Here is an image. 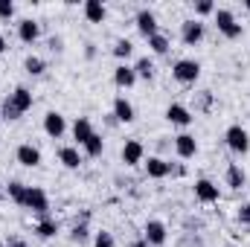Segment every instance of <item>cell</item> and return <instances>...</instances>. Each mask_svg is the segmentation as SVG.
<instances>
[{
    "instance_id": "obj_40",
    "label": "cell",
    "mask_w": 250,
    "mask_h": 247,
    "mask_svg": "<svg viewBox=\"0 0 250 247\" xmlns=\"http://www.w3.org/2000/svg\"><path fill=\"white\" fill-rule=\"evenodd\" d=\"M131 247H148V242H146V239H137V242H134Z\"/></svg>"
},
{
    "instance_id": "obj_5",
    "label": "cell",
    "mask_w": 250,
    "mask_h": 247,
    "mask_svg": "<svg viewBox=\"0 0 250 247\" xmlns=\"http://www.w3.org/2000/svg\"><path fill=\"white\" fill-rule=\"evenodd\" d=\"M143 233H146L143 239L148 242V247H163V245H166V239H169V230H166V224H163V221H157V218L146 221Z\"/></svg>"
},
{
    "instance_id": "obj_37",
    "label": "cell",
    "mask_w": 250,
    "mask_h": 247,
    "mask_svg": "<svg viewBox=\"0 0 250 247\" xmlns=\"http://www.w3.org/2000/svg\"><path fill=\"white\" fill-rule=\"evenodd\" d=\"M6 247H26V242L18 239V236H9V239H6Z\"/></svg>"
},
{
    "instance_id": "obj_30",
    "label": "cell",
    "mask_w": 250,
    "mask_h": 247,
    "mask_svg": "<svg viewBox=\"0 0 250 247\" xmlns=\"http://www.w3.org/2000/svg\"><path fill=\"white\" fill-rule=\"evenodd\" d=\"M131 53H134V44H131L128 38H120V41L114 44V56H117V59H131Z\"/></svg>"
},
{
    "instance_id": "obj_1",
    "label": "cell",
    "mask_w": 250,
    "mask_h": 247,
    "mask_svg": "<svg viewBox=\"0 0 250 247\" xmlns=\"http://www.w3.org/2000/svg\"><path fill=\"white\" fill-rule=\"evenodd\" d=\"M215 26H218V32L224 35V38H230V41H236V38H242V23L236 21V15L230 12V9H215Z\"/></svg>"
},
{
    "instance_id": "obj_42",
    "label": "cell",
    "mask_w": 250,
    "mask_h": 247,
    "mask_svg": "<svg viewBox=\"0 0 250 247\" xmlns=\"http://www.w3.org/2000/svg\"><path fill=\"white\" fill-rule=\"evenodd\" d=\"M245 6H248V12H250V0H248V3H245Z\"/></svg>"
},
{
    "instance_id": "obj_15",
    "label": "cell",
    "mask_w": 250,
    "mask_h": 247,
    "mask_svg": "<svg viewBox=\"0 0 250 247\" xmlns=\"http://www.w3.org/2000/svg\"><path fill=\"white\" fill-rule=\"evenodd\" d=\"M143 166H146V175L154 181L169 178V160H163V157H148V160H143Z\"/></svg>"
},
{
    "instance_id": "obj_22",
    "label": "cell",
    "mask_w": 250,
    "mask_h": 247,
    "mask_svg": "<svg viewBox=\"0 0 250 247\" xmlns=\"http://www.w3.org/2000/svg\"><path fill=\"white\" fill-rule=\"evenodd\" d=\"M224 178H227V186H230V189H242V186L248 184V175H245V169H242L239 163H230Z\"/></svg>"
},
{
    "instance_id": "obj_7",
    "label": "cell",
    "mask_w": 250,
    "mask_h": 247,
    "mask_svg": "<svg viewBox=\"0 0 250 247\" xmlns=\"http://www.w3.org/2000/svg\"><path fill=\"white\" fill-rule=\"evenodd\" d=\"M181 41H184L187 47L201 44V41H204V23H201V21H184V23H181Z\"/></svg>"
},
{
    "instance_id": "obj_26",
    "label": "cell",
    "mask_w": 250,
    "mask_h": 247,
    "mask_svg": "<svg viewBox=\"0 0 250 247\" xmlns=\"http://www.w3.org/2000/svg\"><path fill=\"white\" fill-rule=\"evenodd\" d=\"M134 73H137V79H154V62L146 56V59H137V64H134Z\"/></svg>"
},
{
    "instance_id": "obj_33",
    "label": "cell",
    "mask_w": 250,
    "mask_h": 247,
    "mask_svg": "<svg viewBox=\"0 0 250 247\" xmlns=\"http://www.w3.org/2000/svg\"><path fill=\"white\" fill-rule=\"evenodd\" d=\"M15 18V3L12 0H0V21H9Z\"/></svg>"
},
{
    "instance_id": "obj_23",
    "label": "cell",
    "mask_w": 250,
    "mask_h": 247,
    "mask_svg": "<svg viewBox=\"0 0 250 247\" xmlns=\"http://www.w3.org/2000/svg\"><path fill=\"white\" fill-rule=\"evenodd\" d=\"M35 236H41V239H56V236H59V221H56V218H41V221L35 224Z\"/></svg>"
},
{
    "instance_id": "obj_10",
    "label": "cell",
    "mask_w": 250,
    "mask_h": 247,
    "mask_svg": "<svg viewBox=\"0 0 250 247\" xmlns=\"http://www.w3.org/2000/svg\"><path fill=\"white\" fill-rule=\"evenodd\" d=\"M195 198H198L201 204H215V201L221 198V192H218V186L212 184V181L201 178V181H195Z\"/></svg>"
},
{
    "instance_id": "obj_14",
    "label": "cell",
    "mask_w": 250,
    "mask_h": 247,
    "mask_svg": "<svg viewBox=\"0 0 250 247\" xmlns=\"http://www.w3.org/2000/svg\"><path fill=\"white\" fill-rule=\"evenodd\" d=\"M38 35H41V26H38L32 18H23V21L18 23V38H21L23 44H35Z\"/></svg>"
},
{
    "instance_id": "obj_18",
    "label": "cell",
    "mask_w": 250,
    "mask_h": 247,
    "mask_svg": "<svg viewBox=\"0 0 250 247\" xmlns=\"http://www.w3.org/2000/svg\"><path fill=\"white\" fill-rule=\"evenodd\" d=\"M114 84H117V87H134V84H137V73H134L131 64H120V67L114 70Z\"/></svg>"
},
{
    "instance_id": "obj_20",
    "label": "cell",
    "mask_w": 250,
    "mask_h": 247,
    "mask_svg": "<svg viewBox=\"0 0 250 247\" xmlns=\"http://www.w3.org/2000/svg\"><path fill=\"white\" fill-rule=\"evenodd\" d=\"M9 99H12V105H15L21 114H26V111L32 108V90H26V87H15V90L9 93Z\"/></svg>"
},
{
    "instance_id": "obj_16",
    "label": "cell",
    "mask_w": 250,
    "mask_h": 247,
    "mask_svg": "<svg viewBox=\"0 0 250 247\" xmlns=\"http://www.w3.org/2000/svg\"><path fill=\"white\" fill-rule=\"evenodd\" d=\"M84 18H87L90 23H105V18H108L105 3H102V0H84Z\"/></svg>"
},
{
    "instance_id": "obj_13",
    "label": "cell",
    "mask_w": 250,
    "mask_h": 247,
    "mask_svg": "<svg viewBox=\"0 0 250 247\" xmlns=\"http://www.w3.org/2000/svg\"><path fill=\"white\" fill-rule=\"evenodd\" d=\"M44 131H47V137H53V140H59L64 131H67V123H64V117L59 111H50V114L44 117Z\"/></svg>"
},
{
    "instance_id": "obj_29",
    "label": "cell",
    "mask_w": 250,
    "mask_h": 247,
    "mask_svg": "<svg viewBox=\"0 0 250 247\" xmlns=\"http://www.w3.org/2000/svg\"><path fill=\"white\" fill-rule=\"evenodd\" d=\"M23 70H26L29 76H41V73L47 70V64H44V59H38V56H29V59L23 62Z\"/></svg>"
},
{
    "instance_id": "obj_28",
    "label": "cell",
    "mask_w": 250,
    "mask_h": 247,
    "mask_svg": "<svg viewBox=\"0 0 250 247\" xmlns=\"http://www.w3.org/2000/svg\"><path fill=\"white\" fill-rule=\"evenodd\" d=\"M84 151H87V157H99V154L105 151V140H102L99 134H93V137L84 143Z\"/></svg>"
},
{
    "instance_id": "obj_34",
    "label": "cell",
    "mask_w": 250,
    "mask_h": 247,
    "mask_svg": "<svg viewBox=\"0 0 250 247\" xmlns=\"http://www.w3.org/2000/svg\"><path fill=\"white\" fill-rule=\"evenodd\" d=\"M215 12V3L212 0H201V3H195V15H212Z\"/></svg>"
},
{
    "instance_id": "obj_39",
    "label": "cell",
    "mask_w": 250,
    "mask_h": 247,
    "mask_svg": "<svg viewBox=\"0 0 250 247\" xmlns=\"http://www.w3.org/2000/svg\"><path fill=\"white\" fill-rule=\"evenodd\" d=\"M209 102H212V99H209V90H204V93H201V105L209 108Z\"/></svg>"
},
{
    "instance_id": "obj_27",
    "label": "cell",
    "mask_w": 250,
    "mask_h": 247,
    "mask_svg": "<svg viewBox=\"0 0 250 247\" xmlns=\"http://www.w3.org/2000/svg\"><path fill=\"white\" fill-rule=\"evenodd\" d=\"M21 117H23V114H21V111L12 105V99L6 96L3 105H0V120H3V123H15V120H21Z\"/></svg>"
},
{
    "instance_id": "obj_17",
    "label": "cell",
    "mask_w": 250,
    "mask_h": 247,
    "mask_svg": "<svg viewBox=\"0 0 250 247\" xmlns=\"http://www.w3.org/2000/svg\"><path fill=\"white\" fill-rule=\"evenodd\" d=\"M93 134H96V131H93V125H90V120H87V117H79V120L73 123V140H76L79 145H84Z\"/></svg>"
},
{
    "instance_id": "obj_2",
    "label": "cell",
    "mask_w": 250,
    "mask_h": 247,
    "mask_svg": "<svg viewBox=\"0 0 250 247\" xmlns=\"http://www.w3.org/2000/svg\"><path fill=\"white\" fill-rule=\"evenodd\" d=\"M172 76L181 82V84H195L198 76H201V64L195 59H178L175 67H172Z\"/></svg>"
},
{
    "instance_id": "obj_32",
    "label": "cell",
    "mask_w": 250,
    "mask_h": 247,
    "mask_svg": "<svg viewBox=\"0 0 250 247\" xmlns=\"http://www.w3.org/2000/svg\"><path fill=\"white\" fill-rule=\"evenodd\" d=\"M87 236H90V233H87V227H84V224H76V227H73V233H70V239H73V242H79V245H82V242H87Z\"/></svg>"
},
{
    "instance_id": "obj_4",
    "label": "cell",
    "mask_w": 250,
    "mask_h": 247,
    "mask_svg": "<svg viewBox=\"0 0 250 247\" xmlns=\"http://www.w3.org/2000/svg\"><path fill=\"white\" fill-rule=\"evenodd\" d=\"M26 209H32L35 215L47 218V212H50V198H47V192H44L41 186H29V189H26Z\"/></svg>"
},
{
    "instance_id": "obj_21",
    "label": "cell",
    "mask_w": 250,
    "mask_h": 247,
    "mask_svg": "<svg viewBox=\"0 0 250 247\" xmlns=\"http://www.w3.org/2000/svg\"><path fill=\"white\" fill-rule=\"evenodd\" d=\"M59 160H62L64 169H79L82 166V154H79L76 145H62L59 148Z\"/></svg>"
},
{
    "instance_id": "obj_24",
    "label": "cell",
    "mask_w": 250,
    "mask_h": 247,
    "mask_svg": "<svg viewBox=\"0 0 250 247\" xmlns=\"http://www.w3.org/2000/svg\"><path fill=\"white\" fill-rule=\"evenodd\" d=\"M26 189H29V186H23L21 181H9V186H6V195H9L18 206H26Z\"/></svg>"
},
{
    "instance_id": "obj_38",
    "label": "cell",
    "mask_w": 250,
    "mask_h": 247,
    "mask_svg": "<svg viewBox=\"0 0 250 247\" xmlns=\"http://www.w3.org/2000/svg\"><path fill=\"white\" fill-rule=\"evenodd\" d=\"M50 50L53 53H62V38H50Z\"/></svg>"
},
{
    "instance_id": "obj_31",
    "label": "cell",
    "mask_w": 250,
    "mask_h": 247,
    "mask_svg": "<svg viewBox=\"0 0 250 247\" xmlns=\"http://www.w3.org/2000/svg\"><path fill=\"white\" fill-rule=\"evenodd\" d=\"M93 247H117V242H114V236L111 233H96V239H93Z\"/></svg>"
},
{
    "instance_id": "obj_11",
    "label": "cell",
    "mask_w": 250,
    "mask_h": 247,
    "mask_svg": "<svg viewBox=\"0 0 250 247\" xmlns=\"http://www.w3.org/2000/svg\"><path fill=\"white\" fill-rule=\"evenodd\" d=\"M175 151H178V157H181V160L195 157V154H198V140H195L192 134H187V131H184V134H178V137H175Z\"/></svg>"
},
{
    "instance_id": "obj_35",
    "label": "cell",
    "mask_w": 250,
    "mask_h": 247,
    "mask_svg": "<svg viewBox=\"0 0 250 247\" xmlns=\"http://www.w3.org/2000/svg\"><path fill=\"white\" fill-rule=\"evenodd\" d=\"M236 218H239V224H245V227H250V204H242V206H239Z\"/></svg>"
},
{
    "instance_id": "obj_6",
    "label": "cell",
    "mask_w": 250,
    "mask_h": 247,
    "mask_svg": "<svg viewBox=\"0 0 250 247\" xmlns=\"http://www.w3.org/2000/svg\"><path fill=\"white\" fill-rule=\"evenodd\" d=\"M166 120L172 125H178V128H189L192 125V111H189L187 105H181V102H172L169 108H166Z\"/></svg>"
},
{
    "instance_id": "obj_43",
    "label": "cell",
    "mask_w": 250,
    "mask_h": 247,
    "mask_svg": "<svg viewBox=\"0 0 250 247\" xmlns=\"http://www.w3.org/2000/svg\"><path fill=\"white\" fill-rule=\"evenodd\" d=\"M0 123H3V120H0Z\"/></svg>"
},
{
    "instance_id": "obj_3",
    "label": "cell",
    "mask_w": 250,
    "mask_h": 247,
    "mask_svg": "<svg viewBox=\"0 0 250 247\" xmlns=\"http://www.w3.org/2000/svg\"><path fill=\"white\" fill-rule=\"evenodd\" d=\"M224 140H227L230 151H236V154H248L250 151V134L242 125H230V128L224 131Z\"/></svg>"
},
{
    "instance_id": "obj_36",
    "label": "cell",
    "mask_w": 250,
    "mask_h": 247,
    "mask_svg": "<svg viewBox=\"0 0 250 247\" xmlns=\"http://www.w3.org/2000/svg\"><path fill=\"white\" fill-rule=\"evenodd\" d=\"M169 175H172V178H184V175H187V166H184V163H172V160H169Z\"/></svg>"
},
{
    "instance_id": "obj_41",
    "label": "cell",
    "mask_w": 250,
    "mask_h": 247,
    "mask_svg": "<svg viewBox=\"0 0 250 247\" xmlns=\"http://www.w3.org/2000/svg\"><path fill=\"white\" fill-rule=\"evenodd\" d=\"M3 53H6V38L0 35V56H3Z\"/></svg>"
},
{
    "instance_id": "obj_12",
    "label": "cell",
    "mask_w": 250,
    "mask_h": 247,
    "mask_svg": "<svg viewBox=\"0 0 250 247\" xmlns=\"http://www.w3.org/2000/svg\"><path fill=\"white\" fill-rule=\"evenodd\" d=\"M15 157H18V163H21V166H26V169H35V166L41 163V151H38L32 143H23V145H18Z\"/></svg>"
},
{
    "instance_id": "obj_25",
    "label": "cell",
    "mask_w": 250,
    "mask_h": 247,
    "mask_svg": "<svg viewBox=\"0 0 250 247\" xmlns=\"http://www.w3.org/2000/svg\"><path fill=\"white\" fill-rule=\"evenodd\" d=\"M148 47H151V53H154V56H166L172 44H169V38H166L163 32H157V35H151V38H148Z\"/></svg>"
},
{
    "instance_id": "obj_9",
    "label": "cell",
    "mask_w": 250,
    "mask_h": 247,
    "mask_svg": "<svg viewBox=\"0 0 250 247\" xmlns=\"http://www.w3.org/2000/svg\"><path fill=\"white\" fill-rule=\"evenodd\" d=\"M137 29H140V35L148 41L151 35H157L160 29H157V18H154V12H148V9H140L137 12Z\"/></svg>"
},
{
    "instance_id": "obj_8",
    "label": "cell",
    "mask_w": 250,
    "mask_h": 247,
    "mask_svg": "<svg viewBox=\"0 0 250 247\" xmlns=\"http://www.w3.org/2000/svg\"><path fill=\"white\" fill-rule=\"evenodd\" d=\"M143 160H146L143 143L140 140H125V145H123V163L125 166H140Z\"/></svg>"
},
{
    "instance_id": "obj_19",
    "label": "cell",
    "mask_w": 250,
    "mask_h": 247,
    "mask_svg": "<svg viewBox=\"0 0 250 247\" xmlns=\"http://www.w3.org/2000/svg\"><path fill=\"white\" fill-rule=\"evenodd\" d=\"M114 117H117V123H134V105L125 99V96H117L114 99Z\"/></svg>"
}]
</instances>
